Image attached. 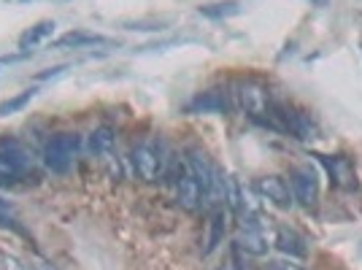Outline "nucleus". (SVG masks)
Listing matches in <instances>:
<instances>
[{
	"label": "nucleus",
	"mask_w": 362,
	"mask_h": 270,
	"mask_svg": "<svg viewBox=\"0 0 362 270\" xmlns=\"http://www.w3.org/2000/svg\"><path fill=\"white\" fill-rule=\"evenodd\" d=\"M30 149L14 135H0V181H11L25 176L30 170Z\"/></svg>",
	"instance_id": "3"
},
{
	"label": "nucleus",
	"mask_w": 362,
	"mask_h": 270,
	"mask_svg": "<svg viewBox=\"0 0 362 270\" xmlns=\"http://www.w3.org/2000/svg\"><path fill=\"white\" fill-rule=\"evenodd\" d=\"M3 265H6V270H38L35 265H25L22 259H16V257H11V254H3Z\"/></svg>",
	"instance_id": "18"
},
{
	"label": "nucleus",
	"mask_w": 362,
	"mask_h": 270,
	"mask_svg": "<svg viewBox=\"0 0 362 270\" xmlns=\"http://www.w3.org/2000/svg\"><path fill=\"white\" fill-rule=\"evenodd\" d=\"M176 200H179L181 209L189 211V213H195L206 206L203 203V189L192 176V170H181V176L176 179Z\"/></svg>",
	"instance_id": "7"
},
{
	"label": "nucleus",
	"mask_w": 362,
	"mask_h": 270,
	"mask_svg": "<svg viewBox=\"0 0 362 270\" xmlns=\"http://www.w3.org/2000/svg\"><path fill=\"white\" fill-rule=\"evenodd\" d=\"M265 270H303L300 265H295V262H271Z\"/></svg>",
	"instance_id": "19"
},
{
	"label": "nucleus",
	"mask_w": 362,
	"mask_h": 270,
	"mask_svg": "<svg viewBox=\"0 0 362 270\" xmlns=\"http://www.w3.org/2000/svg\"><path fill=\"white\" fill-rule=\"evenodd\" d=\"M276 246L289 257H305V252H308L303 235H298L292 227H279L276 230Z\"/></svg>",
	"instance_id": "13"
},
{
	"label": "nucleus",
	"mask_w": 362,
	"mask_h": 270,
	"mask_svg": "<svg viewBox=\"0 0 362 270\" xmlns=\"http://www.w3.org/2000/svg\"><path fill=\"white\" fill-rule=\"evenodd\" d=\"M76 154H78V135L76 133H60L54 138H49L44 149V163L49 170L54 173H65L74 165Z\"/></svg>",
	"instance_id": "4"
},
{
	"label": "nucleus",
	"mask_w": 362,
	"mask_h": 270,
	"mask_svg": "<svg viewBox=\"0 0 362 270\" xmlns=\"http://www.w3.org/2000/svg\"><path fill=\"white\" fill-rule=\"evenodd\" d=\"M52 33H54V22H49V19H46V22H38L35 28H30L28 33H22V35H19V49L30 52L33 46H38L41 41H46Z\"/></svg>",
	"instance_id": "14"
},
{
	"label": "nucleus",
	"mask_w": 362,
	"mask_h": 270,
	"mask_svg": "<svg viewBox=\"0 0 362 270\" xmlns=\"http://www.w3.org/2000/svg\"><path fill=\"white\" fill-rule=\"evenodd\" d=\"M255 189L257 195L262 197V200H268L273 206H279V209H289L292 206V192H289V184L281 176H259L255 181Z\"/></svg>",
	"instance_id": "5"
},
{
	"label": "nucleus",
	"mask_w": 362,
	"mask_h": 270,
	"mask_svg": "<svg viewBox=\"0 0 362 270\" xmlns=\"http://www.w3.org/2000/svg\"><path fill=\"white\" fill-rule=\"evenodd\" d=\"M317 157H319V163L327 168L332 184L346 187V189L357 187V173H354V165H351L349 157H325V154H317Z\"/></svg>",
	"instance_id": "8"
},
{
	"label": "nucleus",
	"mask_w": 362,
	"mask_h": 270,
	"mask_svg": "<svg viewBox=\"0 0 362 270\" xmlns=\"http://www.w3.org/2000/svg\"><path fill=\"white\" fill-rule=\"evenodd\" d=\"M230 95L235 98V105L243 108L252 119L265 122V124H268L273 100H271V92H268L265 84H259V81H255V78H246V81H238V84H235V92H230Z\"/></svg>",
	"instance_id": "1"
},
{
	"label": "nucleus",
	"mask_w": 362,
	"mask_h": 270,
	"mask_svg": "<svg viewBox=\"0 0 362 270\" xmlns=\"http://www.w3.org/2000/svg\"><path fill=\"white\" fill-rule=\"evenodd\" d=\"M235 246L252 257H262L268 252V243H265V238H262V233H259L257 225H241V233H238Z\"/></svg>",
	"instance_id": "12"
},
{
	"label": "nucleus",
	"mask_w": 362,
	"mask_h": 270,
	"mask_svg": "<svg viewBox=\"0 0 362 270\" xmlns=\"http://www.w3.org/2000/svg\"><path fill=\"white\" fill-rule=\"evenodd\" d=\"M133 168H136V176L146 184L165 179L168 176V157L165 149L154 141H144L133 149Z\"/></svg>",
	"instance_id": "2"
},
{
	"label": "nucleus",
	"mask_w": 362,
	"mask_h": 270,
	"mask_svg": "<svg viewBox=\"0 0 362 270\" xmlns=\"http://www.w3.org/2000/svg\"><path fill=\"white\" fill-rule=\"evenodd\" d=\"M222 238H225V211L219 206L211 213V233H209V240H206V254H211L214 249L222 243Z\"/></svg>",
	"instance_id": "15"
},
{
	"label": "nucleus",
	"mask_w": 362,
	"mask_h": 270,
	"mask_svg": "<svg viewBox=\"0 0 362 270\" xmlns=\"http://www.w3.org/2000/svg\"><path fill=\"white\" fill-rule=\"evenodd\" d=\"M292 197H295L300 206H305V209L317 206L319 181H317V173H314L311 168H298V170L292 173Z\"/></svg>",
	"instance_id": "6"
},
{
	"label": "nucleus",
	"mask_w": 362,
	"mask_h": 270,
	"mask_svg": "<svg viewBox=\"0 0 362 270\" xmlns=\"http://www.w3.org/2000/svg\"><path fill=\"white\" fill-rule=\"evenodd\" d=\"M111 44L108 38L98 35V33H84V30H71L60 35L57 41H52L54 49H81V46H106Z\"/></svg>",
	"instance_id": "11"
},
{
	"label": "nucleus",
	"mask_w": 362,
	"mask_h": 270,
	"mask_svg": "<svg viewBox=\"0 0 362 270\" xmlns=\"http://www.w3.org/2000/svg\"><path fill=\"white\" fill-rule=\"evenodd\" d=\"M233 100H230V92L225 90H209L200 92L195 100L189 103V111H211V114H227L233 108Z\"/></svg>",
	"instance_id": "10"
},
{
	"label": "nucleus",
	"mask_w": 362,
	"mask_h": 270,
	"mask_svg": "<svg viewBox=\"0 0 362 270\" xmlns=\"http://www.w3.org/2000/svg\"><path fill=\"white\" fill-rule=\"evenodd\" d=\"M90 149L100 163H106V165L114 168V163H117V157H114V154H117L114 130H111V127H98V130L90 135Z\"/></svg>",
	"instance_id": "9"
},
{
	"label": "nucleus",
	"mask_w": 362,
	"mask_h": 270,
	"mask_svg": "<svg viewBox=\"0 0 362 270\" xmlns=\"http://www.w3.org/2000/svg\"><path fill=\"white\" fill-rule=\"evenodd\" d=\"M200 14L209 16V19H225V16L238 14V3L235 0H227V3H214V6H203Z\"/></svg>",
	"instance_id": "16"
},
{
	"label": "nucleus",
	"mask_w": 362,
	"mask_h": 270,
	"mask_svg": "<svg viewBox=\"0 0 362 270\" xmlns=\"http://www.w3.org/2000/svg\"><path fill=\"white\" fill-rule=\"evenodd\" d=\"M33 98H35V90H28V92H22V95H16V98H11V100H6V103H0V117L14 114V111H19V108H25Z\"/></svg>",
	"instance_id": "17"
}]
</instances>
